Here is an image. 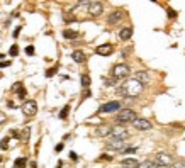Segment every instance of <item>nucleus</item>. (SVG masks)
I'll return each instance as SVG.
<instances>
[{
  "label": "nucleus",
  "instance_id": "3",
  "mask_svg": "<svg viewBox=\"0 0 185 168\" xmlns=\"http://www.w3.org/2000/svg\"><path fill=\"white\" fill-rule=\"evenodd\" d=\"M131 73V68L128 65H124V63H119V65H115L114 68H112V78H115V80H124V78H128Z\"/></svg>",
  "mask_w": 185,
  "mask_h": 168
},
{
  "label": "nucleus",
  "instance_id": "6",
  "mask_svg": "<svg viewBox=\"0 0 185 168\" xmlns=\"http://www.w3.org/2000/svg\"><path fill=\"white\" fill-rule=\"evenodd\" d=\"M129 138V132L126 128H112V134H111V139L112 141H124Z\"/></svg>",
  "mask_w": 185,
  "mask_h": 168
},
{
  "label": "nucleus",
  "instance_id": "13",
  "mask_svg": "<svg viewBox=\"0 0 185 168\" xmlns=\"http://www.w3.org/2000/svg\"><path fill=\"white\" fill-rule=\"evenodd\" d=\"M112 51H114V46L112 44H100L97 49H95V53L97 55H100V56H109V55H112Z\"/></svg>",
  "mask_w": 185,
  "mask_h": 168
},
{
  "label": "nucleus",
  "instance_id": "28",
  "mask_svg": "<svg viewBox=\"0 0 185 168\" xmlns=\"http://www.w3.org/2000/svg\"><path fill=\"white\" fill-rule=\"evenodd\" d=\"M9 55H10V56H17V55H19V48H17V44L10 46V51H9Z\"/></svg>",
  "mask_w": 185,
  "mask_h": 168
},
{
  "label": "nucleus",
  "instance_id": "27",
  "mask_svg": "<svg viewBox=\"0 0 185 168\" xmlns=\"http://www.w3.org/2000/svg\"><path fill=\"white\" fill-rule=\"evenodd\" d=\"M136 151H138L136 146H128V148L122 151V155H131V153H136Z\"/></svg>",
  "mask_w": 185,
  "mask_h": 168
},
{
  "label": "nucleus",
  "instance_id": "18",
  "mask_svg": "<svg viewBox=\"0 0 185 168\" xmlns=\"http://www.w3.org/2000/svg\"><path fill=\"white\" fill-rule=\"evenodd\" d=\"M139 167V163H138V160H134V158H126V160H122V168H138Z\"/></svg>",
  "mask_w": 185,
  "mask_h": 168
},
{
  "label": "nucleus",
  "instance_id": "34",
  "mask_svg": "<svg viewBox=\"0 0 185 168\" xmlns=\"http://www.w3.org/2000/svg\"><path fill=\"white\" fill-rule=\"evenodd\" d=\"M63 17H65V20H66V22H70V20H75V16H73V14H65Z\"/></svg>",
  "mask_w": 185,
  "mask_h": 168
},
{
  "label": "nucleus",
  "instance_id": "19",
  "mask_svg": "<svg viewBox=\"0 0 185 168\" xmlns=\"http://www.w3.org/2000/svg\"><path fill=\"white\" fill-rule=\"evenodd\" d=\"M63 37L68 39V41H75V39H78V32L76 31H72V29H65L63 31Z\"/></svg>",
  "mask_w": 185,
  "mask_h": 168
},
{
  "label": "nucleus",
  "instance_id": "2",
  "mask_svg": "<svg viewBox=\"0 0 185 168\" xmlns=\"http://www.w3.org/2000/svg\"><path fill=\"white\" fill-rule=\"evenodd\" d=\"M138 119V115H136V112L131 111V109H121V111L117 112V115H115V122L117 124H128V122H134Z\"/></svg>",
  "mask_w": 185,
  "mask_h": 168
},
{
  "label": "nucleus",
  "instance_id": "21",
  "mask_svg": "<svg viewBox=\"0 0 185 168\" xmlns=\"http://www.w3.org/2000/svg\"><path fill=\"white\" fill-rule=\"evenodd\" d=\"M138 168H158V165L155 161H143V163H139Z\"/></svg>",
  "mask_w": 185,
  "mask_h": 168
},
{
  "label": "nucleus",
  "instance_id": "15",
  "mask_svg": "<svg viewBox=\"0 0 185 168\" xmlns=\"http://www.w3.org/2000/svg\"><path fill=\"white\" fill-rule=\"evenodd\" d=\"M12 88H14V90H17V97L19 99H20V100H24V99H26V88H24V85H22V82H17V83H14V85H12Z\"/></svg>",
  "mask_w": 185,
  "mask_h": 168
},
{
  "label": "nucleus",
  "instance_id": "29",
  "mask_svg": "<svg viewBox=\"0 0 185 168\" xmlns=\"http://www.w3.org/2000/svg\"><path fill=\"white\" fill-rule=\"evenodd\" d=\"M99 161H112V156L111 155H100L99 156Z\"/></svg>",
  "mask_w": 185,
  "mask_h": 168
},
{
  "label": "nucleus",
  "instance_id": "31",
  "mask_svg": "<svg viewBox=\"0 0 185 168\" xmlns=\"http://www.w3.org/2000/svg\"><path fill=\"white\" fill-rule=\"evenodd\" d=\"M167 14H168V17H170V19H175V17H177V10H173V9H168Z\"/></svg>",
  "mask_w": 185,
  "mask_h": 168
},
{
  "label": "nucleus",
  "instance_id": "40",
  "mask_svg": "<svg viewBox=\"0 0 185 168\" xmlns=\"http://www.w3.org/2000/svg\"><path fill=\"white\" fill-rule=\"evenodd\" d=\"M7 66H10V61H3V63H0V68H7Z\"/></svg>",
  "mask_w": 185,
  "mask_h": 168
},
{
  "label": "nucleus",
  "instance_id": "41",
  "mask_svg": "<svg viewBox=\"0 0 185 168\" xmlns=\"http://www.w3.org/2000/svg\"><path fill=\"white\" fill-rule=\"evenodd\" d=\"M70 158H72V160H76L78 156H76V153H73V151H72V153H70Z\"/></svg>",
  "mask_w": 185,
  "mask_h": 168
},
{
  "label": "nucleus",
  "instance_id": "30",
  "mask_svg": "<svg viewBox=\"0 0 185 168\" xmlns=\"http://www.w3.org/2000/svg\"><path fill=\"white\" fill-rule=\"evenodd\" d=\"M26 55L27 56H34V46H27V48H26Z\"/></svg>",
  "mask_w": 185,
  "mask_h": 168
},
{
  "label": "nucleus",
  "instance_id": "22",
  "mask_svg": "<svg viewBox=\"0 0 185 168\" xmlns=\"http://www.w3.org/2000/svg\"><path fill=\"white\" fill-rule=\"evenodd\" d=\"M82 87L83 88H88L90 87V76L88 75H82Z\"/></svg>",
  "mask_w": 185,
  "mask_h": 168
},
{
  "label": "nucleus",
  "instance_id": "23",
  "mask_svg": "<svg viewBox=\"0 0 185 168\" xmlns=\"http://www.w3.org/2000/svg\"><path fill=\"white\" fill-rule=\"evenodd\" d=\"M68 112H70V105H65L61 112H59V119H66L68 117Z\"/></svg>",
  "mask_w": 185,
  "mask_h": 168
},
{
  "label": "nucleus",
  "instance_id": "1",
  "mask_svg": "<svg viewBox=\"0 0 185 168\" xmlns=\"http://www.w3.org/2000/svg\"><path fill=\"white\" fill-rule=\"evenodd\" d=\"M141 92H143V83H139L136 78H131V80H128V82H124V85L117 88V95H121V97H128V99L138 97Z\"/></svg>",
  "mask_w": 185,
  "mask_h": 168
},
{
  "label": "nucleus",
  "instance_id": "32",
  "mask_svg": "<svg viewBox=\"0 0 185 168\" xmlns=\"http://www.w3.org/2000/svg\"><path fill=\"white\" fill-rule=\"evenodd\" d=\"M63 148H65V144H63V143H58V144L55 146V151L56 153H59V151H63Z\"/></svg>",
  "mask_w": 185,
  "mask_h": 168
},
{
  "label": "nucleus",
  "instance_id": "43",
  "mask_svg": "<svg viewBox=\"0 0 185 168\" xmlns=\"http://www.w3.org/2000/svg\"><path fill=\"white\" fill-rule=\"evenodd\" d=\"M121 168H122V167H121Z\"/></svg>",
  "mask_w": 185,
  "mask_h": 168
},
{
  "label": "nucleus",
  "instance_id": "14",
  "mask_svg": "<svg viewBox=\"0 0 185 168\" xmlns=\"http://www.w3.org/2000/svg\"><path fill=\"white\" fill-rule=\"evenodd\" d=\"M131 36H132V27H122L121 31H119V39L121 41H129Z\"/></svg>",
  "mask_w": 185,
  "mask_h": 168
},
{
  "label": "nucleus",
  "instance_id": "26",
  "mask_svg": "<svg viewBox=\"0 0 185 168\" xmlns=\"http://www.w3.org/2000/svg\"><path fill=\"white\" fill-rule=\"evenodd\" d=\"M115 83H117V80H115V78H105V82H104V85H105V87H114Z\"/></svg>",
  "mask_w": 185,
  "mask_h": 168
},
{
  "label": "nucleus",
  "instance_id": "37",
  "mask_svg": "<svg viewBox=\"0 0 185 168\" xmlns=\"http://www.w3.org/2000/svg\"><path fill=\"white\" fill-rule=\"evenodd\" d=\"M20 31H22V26H17V27H16V31H14V34H12V36H14V37H17V36H19V32H20Z\"/></svg>",
  "mask_w": 185,
  "mask_h": 168
},
{
  "label": "nucleus",
  "instance_id": "24",
  "mask_svg": "<svg viewBox=\"0 0 185 168\" xmlns=\"http://www.w3.org/2000/svg\"><path fill=\"white\" fill-rule=\"evenodd\" d=\"M56 73H58V66H51L49 70H46V76H48V78H51V76H55Z\"/></svg>",
  "mask_w": 185,
  "mask_h": 168
},
{
  "label": "nucleus",
  "instance_id": "4",
  "mask_svg": "<svg viewBox=\"0 0 185 168\" xmlns=\"http://www.w3.org/2000/svg\"><path fill=\"white\" fill-rule=\"evenodd\" d=\"M158 168H170L173 167V156L171 155H168V153H158L156 156H155V160H153Z\"/></svg>",
  "mask_w": 185,
  "mask_h": 168
},
{
  "label": "nucleus",
  "instance_id": "7",
  "mask_svg": "<svg viewBox=\"0 0 185 168\" xmlns=\"http://www.w3.org/2000/svg\"><path fill=\"white\" fill-rule=\"evenodd\" d=\"M22 112L27 115V117H32L37 114V102L36 100H27L24 105H22Z\"/></svg>",
  "mask_w": 185,
  "mask_h": 168
},
{
  "label": "nucleus",
  "instance_id": "16",
  "mask_svg": "<svg viewBox=\"0 0 185 168\" xmlns=\"http://www.w3.org/2000/svg\"><path fill=\"white\" fill-rule=\"evenodd\" d=\"M134 78H136L139 83H143V85H144V83H148L149 80H151V75H149L148 72H138Z\"/></svg>",
  "mask_w": 185,
  "mask_h": 168
},
{
  "label": "nucleus",
  "instance_id": "12",
  "mask_svg": "<svg viewBox=\"0 0 185 168\" xmlns=\"http://www.w3.org/2000/svg\"><path fill=\"white\" fill-rule=\"evenodd\" d=\"M93 134H95V136H99V138H105V136H109V134H112V128L109 126V124H102V126L95 128V131H93Z\"/></svg>",
  "mask_w": 185,
  "mask_h": 168
},
{
  "label": "nucleus",
  "instance_id": "5",
  "mask_svg": "<svg viewBox=\"0 0 185 168\" xmlns=\"http://www.w3.org/2000/svg\"><path fill=\"white\" fill-rule=\"evenodd\" d=\"M121 107H122V104H121V102L112 100V102H107V104L100 105V107H99V114H111V112H117V111H121Z\"/></svg>",
  "mask_w": 185,
  "mask_h": 168
},
{
  "label": "nucleus",
  "instance_id": "42",
  "mask_svg": "<svg viewBox=\"0 0 185 168\" xmlns=\"http://www.w3.org/2000/svg\"><path fill=\"white\" fill-rule=\"evenodd\" d=\"M2 58H5V55H3V53H0V59H2Z\"/></svg>",
  "mask_w": 185,
  "mask_h": 168
},
{
  "label": "nucleus",
  "instance_id": "10",
  "mask_svg": "<svg viewBox=\"0 0 185 168\" xmlns=\"http://www.w3.org/2000/svg\"><path fill=\"white\" fill-rule=\"evenodd\" d=\"M132 126H134L138 131H148V129L153 128V124L149 122L148 119H136V121L132 122Z\"/></svg>",
  "mask_w": 185,
  "mask_h": 168
},
{
  "label": "nucleus",
  "instance_id": "20",
  "mask_svg": "<svg viewBox=\"0 0 185 168\" xmlns=\"http://www.w3.org/2000/svg\"><path fill=\"white\" fill-rule=\"evenodd\" d=\"M27 160L26 158H17L16 161H14V168H26L27 167V163H26Z\"/></svg>",
  "mask_w": 185,
  "mask_h": 168
},
{
  "label": "nucleus",
  "instance_id": "39",
  "mask_svg": "<svg viewBox=\"0 0 185 168\" xmlns=\"http://www.w3.org/2000/svg\"><path fill=\"white\" fill-rule=\"evenodd\" d=\"M173 168H185V163L178 161V163H173Z\"/></svg>",
  "mask_w": 185,
  "mask_h": 168
},
{
  "label": "nucleus",
  "instance_id": "38",
  "mask_svg": "<svg viewBox=\"0 0 185 168\" xmlns=\"http://www.w3.org/2000/svg\"><path fill=\"white\" fill-rule=\"evenodd\" d=\"M5 121H7V115H5L3 112H0V124H3Z\"/></svg>",
  "mask_w": 185,
  "mask_h": 168
},
{
  "label": "nucleus",
  "instance_id": "25",
  "mask_svg": "<svg viewBox=\"0 0 185 168\" xmlns=\"http://www.w3.org/2000/svg\"><path fill=\"white\" fill-rule=\"evenodd\" d=\"M0 149H2V151H7V149H9V138H3V139L0 141Z\"/></svg>",
  "mask_w": 185,
  "mask_h": 168
},
{
  "label": "nucleus",
  "instance_id": "35",
  "mask_svg": "<svg viewBox=\"0 0 185 168\" xmlns=\"http://www.w3.org/2000/svg\"><path fill=\"white\" fill-rule=\"evenodd\" d=\"M90 95H92V92H90V90H88V88H87V90H85V92H83V95H82V100H85V99H88V97H90Z\"/></svg>",
  "mask_w": 185,
  "mask_h": 168
},
{
  "label": "nucleus",
  "instance_id": "9",
  "mask_svg": "<svg viewBox=\"0 0 185 168\" xmlns=\"http://www.w3.org/2000/svg\"><path fill=\"white\" fill-rule=\"evenodd\" d=\"M124 19V10H115V12H112L111 16L107 17V24L109 26H115L117 22H121Z\"/></svg>",
  "mask_w": 185,
  "mask_h": 168
},
{
  "label": "nucleus",
  "instance_id": "11",
  "mask_svg": "<svg viewBox=\"0 0 185 168\" xmlns=\"http://www.w3.org/2000/svg\"><path fill=\"white\" fill-rule=\"evenodd\" d=\"M105 149L107 151H119V153H122L124 149H126V146H124V141H109L107 143V146H105Z\"/></svg>",
  "mask_w": 185,
  "mask_h": 168
},
{
  "label": "nucleus",
  "instance_id": "17",
  "mask_svg": "<svg viewBox=\"0 0 185 168\" xmlns=\"http://www.w3.org/2000/svg\"><path fill=\"white\" fill-rule=\"evenodd\" d=\"M72 58H73V61H76V63H83V61L87 59V56H85V53H83L82 49L73 51V53H72Z\"/></svg>",
  "mask_w": 185,
  "mask_h": 168
},
{
  "label": "nucleus",
  "instance_id": "8",
  "mask_svg": "<svg viewBox=\"0 0 185 168\" xmlns=\"http://www.w3.org/2000/svg\"><path fill=\"white\" fill-rule=\"evenodd\" d=\"M104 12V3L102 2H88V14L92 17H99Z\"/></svg>",
  "mask_w": 185,
  "mask_h": 168
},
{
  "label": "nucleus",
  "instance_id": "33",
  "mask_svg": "<svg viewBox=\"0 0 185 168\" xmlns=\"http://www.w3.org/2000/svg\"><path fill=\"white\" fill-rule=\"evenodd\" d=\"M27 138H29V129L22 131V132H20V139H27Z\"/></svg>",
  "mask_w": 185,
  "mask_h": 168
},
{
  "label": "nucleus",
  "instance_id": "36",
  "mask_svg": "<svg viewBox=\"0 0 185 168\" xmlns=\"http://www.w3.org/2000/svg\"><path fill=\"white\" fill-rule=\"evenodd\" d=\"M10 136H12V138H16V139H20V134H19V132H17L16 129H12V131H10Z\"/></svg>",
  "mask_w": 185,
  "mask_h": 168
}]
</instances>
